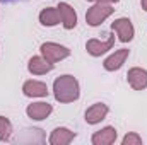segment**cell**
I'll return each mask as SVG.
<instances>
[{
	"label": "cell",
	"instance_id": "6da1fadb",
	"mask_svg": "<svg viewBox=\"0 0 147 145\" xmlns=\"http://www.w3.org/2000/svg\"><path fill=\"white\" fill-rule=\"evenodd\" d=\"M53 96L58 103L67 104V103H74L80 97V85L79 80L74 75H60L55 79L53 82Z\"/></svg>",
	"mask_w": 147,
	"mask_h": 145
},
{
	"label": "cell",
	"instance_id": "7a4b0ae2",
	"mask_svg": "<svg viewBox=\"0 0 147 145\" xmlns=\"http://www.w3.org/2000/svg\"><path fill=\"white\" fill-rule=\"evenodd\" d=\"M115 12L113 5L111 3H101V2H96L91 9H87L86 12V22L92 28L96 26H101L108 17H111V14Z\"/></svg>",
	"mask_w": 147,
	"mask_h": 145
},
{
	"label": "cell",
	"instance_id": "3957f363",
	"mask_svg": "<svg viewBox=\"0 0 147 145\" xmlns=\"http://www.w3.org/2000/svg\"><path fill=\"white\" fill-rule=\"evenodd\" d=\"M39 51H41V56H45L48 62L51 63H57V62H62L65 58L70 56V50L60 43H53V41H46L39 46Z\"/></svg>",
	"mask_w": 147,
	"mask_h": 145
},
{
	"label": "cell",
	"instance_id": "277c9868",
	"mask_svg": "<svg viewBox=\"0 0 147 145\" xmlns=\"http://www.w3.org/2000/svg\"><path fill=\"white\" fill-rule=\"evenodd\" d=\"M111 29H113V33H116V36L121 43H130L135 36V28H134V24L128 17L115 19L111 22Z\"/></svg>",
	"mask_w": 147,
	"mask_h": 145
},
{
	"label": "cell",
	"instance_id": "5b68a950",
	"mask_svg": "<svg viewBox=\"0 0 147 145\" xmlns=\"http://www.w3.org/2000/svg\"><path fill=\"white\" fill-rule=\"evenodd\" d=\"M115 44V34H110L106 39H89L86 43V51L91 55V56H101L105 53H108Z\"/></svg>",
	"mask_w": 147,
	"mask_h": 145
},
{
	"label": "cell",
	"instance_id": "8992f818",
	"mask_svg": "<svg viewBox=\"0 0 147 145\" xmlns=\"http://www.w3.org/2000/svg\"><path fill=\"white\" fill-rule=\"evenodd\" d=\"M110 113V108L105 104V103H94L92 106L86 109V114H84V119L87 125H98L101 123Z\"/></svg>",
	"mask_w": 147,
	"mask_h": 145
},
{
	"label": "cell",
	"instance_id": "52a82bcc",
	"mask_svg": "<svg viewBox=\"0 0 147 145\" xmlns=\"http://www.w3.org/2000/svg\"><path fill=\"white\" fill-rule=\"evenodd\" d=\"M128 55H130V50H128V48L116 50L115 53H111L110 56L103 62L105 70H108V72H116V70H120V68L125 65V62H127Z\"/></svg>",
	"mask_w": 147,
	"mask_h": 145
},
{
	"label": "cell",
	"instance_id": "ba28073f",
	"mask_svg": "<svg viewBox=\"0 0 147 145\" xmlns=\"http://www.w3.org/2000/svg\"><path fill=\"white\" fill-rule=\"evenodd\" d=\"M57 9H58V14H60V22H62V26H63L67 31L74 29V28L77 26V12L74 10V7L70 3H67V2H60Z\"/></svg>",
	"mask_w": 147,
	"mask_h": 145
},
{
	"label": "cell",
	"instance_id": "9c48e42d",
	"mask_svg": "<svg viewBox=\"0 0 147 145\" xmlns=\"http://www.w3.org/2000/svg\"><path fill=\"white\" fill-rule=\"evenodd\" d=\"M127 80L134 91H144L147 89V70L140 67H134L127 73Z\"/></svg>",
	"mask_w": 147,
	"mask_h": 145
},
{
	"label": "cell",
	"instance_id": "30bf717a",
	"mask_svg": "<svg viewBox=\"0 0 147 145\" xmlns=\"http://www.w3.org/2000/svg\"><path fill=\"white\" fill-rule=\"evenodd\" d=\"M53 111V106L45 103V101H39V103H33L26 108V114L28 118L34 119V121H41V119H46Z\"/></svg>",
	"mask_w": 147,
	"mask_h": 145
},
{
	"label": "cell",
	"instance_id": "8fae6325",
	"mask_svg": "<svg viewBox=\"0 0 147 145\" xmlns=\"http://www.w3.org/2000/svg\"><path fill=\"white\" fill-rule=\"evenodd\" d=\"M48 85L39 80H26L22 84V94L26 97H46L48 96Z\"/></svg>",
	"mask_w": 147,
	"mask_h": 145
},
{
	"label": "cell",
	"instance_id": "7c38bea8",
	"mask_svg": "<svg viewBox=\"0 0 147 145\" xmlns=\"http://www.w3.org/2000/svg\"><path fill=\"white\" fill-rule=\"evenodd\" d=\"M116 137H118V133H116L115 126H105L99 132L92 133L91 142H92V145H111L116 142Z\"/></svg>",
	"mask_w": 147,
	"mask_h": 145
},
{
	"label": "cell",
	"instance_id": "4fadbf2b",
	"mask_svg": "<svg viewBox=\"0 0 147 145\" xmlns=\"http://www.w3.org/2000/svg\"><path fill=\"white\" fill-rule=\"evenodd\" d=\"M53 65L55 63L48 62L45 56H33L28 62V70H29V73H33V75H45V73L53 70Z\"/></svg>",
	"mask_w": 147,
	"mask_h": 145
},
{
	"label": "cell",
	"instance_id": "5bb4252c",
	"mask_svg": "<svg viewBox=\"0 0 147 145\" xmlns=\"http://www.w3.org/2000/svg\"><path fill=\"white\" fill-rule=\"evenodd\" d=\"M74 138H75V133H74L72 130H69L65 126H58V128H55L51 132L48 142L51 145H69Z\"/></svg>",
	"mask_w": 147,
	"mask_h": 145
},
{
	"label": "cell",
	"instance_id": "9a60e30c",
	"mask_svg": "<svg viewBox=\"0 0 147 145\" xmlns=\"http://www.w3.org/2000/svg\"><path fill=\"white\" fill-rule=\"evenodd\" d=\"M39 22L45 28H53L57 24H60V14L57 7H46L39 12Z\"/></svg>",
	"mask_w": 147,
	"mask_h": 145
},
{
	"label": "cell",
	"instance_id": "2e32d148",
	"mask_svg": "<svg viewBox=\"0 0 147 145\" xmlns=\"http://www.w3.org/2000/svg\"><path fill=\"white\" fill-rule=\"evenodd\" d=\"M12 137V123L9 118L0 116V142H7Z\"/></svg>",
	"mask_w": 147,
	"mask_h": 145
},
{
	"label": "cell",
	"instance_id": "e0dca14e",
	"mask_svg": "<svg viewBox=\"0 0 147 145\" xmlns=\"http://www.w3.org/2000/svg\"><path fill=\"white\" fill-rule=\"evenodd\" d=\"M121 145H142V137L135 132H130L123 137L121 140Z\"/></svg>",
	"mask_w": 147,
	"mask_h": 145
},
{
	"label": "cell",
	"instance_id": "ac0fdd59",
	"mask_svg": "<svg viewBox=\"0 0 147 145\" xmlns=\"http://www.w3.org/2000/svg\"><path fill=\"white\" fill-rule=\"evenodd\" d=\"M87 2H94V3H96V2H101V3H111V5H113V3H116V2H120V0H87Z\"/></svg>",
	"mask_w": 147,
	"mask_h": 145
},
{
	"label": "cell",
	"instance_id": "d6986e66",
	"mask_svg": "<svg viewBox=\"0 0 147 145\" xmlns=\"http://www.w3.org/2000/svg\"><path fill=\"white\" fill-rule=\"evenodd\" d=\"M140 7H142V10L147 12V0H140Z\"/></svg>",
	"mask_w": 147,
	"mask_h": 145
},
{
	"label": "cell",
	"instance_id": "ffe728a7",
	"mask_svg": "<svg viewBox=\"0 0 147 145\" xmlns=\"http://www.w3.org/2000/svg\"><path fill=\"white\" fill-rule=\"evenodd\" d=\"M0 2H7V3H12V2H22V0H0Z\"/></svg>",
	"mask_w": 147,
	"mask_h": 145
}]
</instances>
